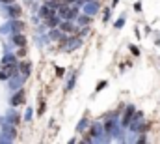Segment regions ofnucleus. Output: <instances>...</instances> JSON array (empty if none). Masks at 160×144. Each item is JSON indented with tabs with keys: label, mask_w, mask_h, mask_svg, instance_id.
<instances>
[{
	"label": "nucleus",
	"mask_w": 160,
	"mask_h": 144,
	"mask_svg": "<svg viewBox=\"0 0 160 144\" xmlns=\"http://www.w3.org/2000/svg\"><path fill=\"white\" fill-rule=\"evenodd\" d=\"M128 49H130V53H132L134 56H140V49H138L136 45H128Z\"/></svg>",
	"instance_id": "20"
},
{
	"label": "nucleus",
	"mask_w": 160,
	"mask_h": 144,
	"mask_svg": "<svg viewBox=\"0 0 160 144\" xmlns=\"http://www.w3.org/2000/svg\"><path fill=\"white\" fill-rule=\"evenodd\" d=\"M123 25H125V17H121V19H118V21H116V25H114V26H116V28H118V30H119V28H123Z\"/></svg>",
	"instance_id": "21"
},
{
	"label": "nucleus",
	"mask_w": 160,
	"mask_h": 144,
	"mask_svg": "<svg viewBox=\"0 0 160 144\" xmlns=\"http://www.w3.org/2000/svg\"><path fill=\"white\" fill-rule=\"evenodd\" d=\"M45 21H47V26H50V28H54V26H58V25H60L58 13H56V15H52V17H48V19H45Z\"/></svg>",
	"instance_id": "9"
},
{
	"label": "nucleus",
	"mask_w": 160,
	"mask_h": 144,
	"mask_svg": "<svg viewBox=\"0 0 160 144\" xmlns=\"http://www.w3.org/2000/svg\"><path fill=\"white\" fill-rule=\"evenodd\" d=\"M30 69H32L30 62H22V64H21V71L24 73V77H28V75H30Z\"/></svg>",
	"instance_id": "13"
},
{
	"label": "nucleus",
	"mask_w": 160,
	"mask_h": 144,
	"mask_svg": "<svg viewBox=\"0 0 160 144\" xmlns=\"http://www.w3.org/2000/svg\"><path fill=\"white\" fill-rule=\"evenodd\" d=\"M91 141H93V137H91V135H86V137L82 139V142H91Z\"/></svg>",
	"instance_id": "27"
},
{
	"label": "nucleus",
	"mask_w": 160,
	"mask_h": 144,
	"mask_svg": "<svg viewBox=\"0 0 160 144\" xmlns=\"http://www.w3.org/2000/svg\"><path fill=\"white\" fill-rule=\"evenodd\" d=\"M56 75H58V77H63V75H65V69H63V68H56Z\"/></svg>",
	"instance_id": "24"
},
{
	"label": "nucleus",
	"mask_w": 160,
	"mask_h": 144,
	"mask_svg": "<svg viewBox=\"0 0 160 144\" xmlns=\"http://www.w3.org/2000/svg\"><path fill=\"white\" fill-rule=\"evenodd\" d=\"M9 75H8V71H0V79H8Z\"/></svg>",
	"instance_id": "30"
},
{
	"label": "nucleus",
	"mask_w": 160,
	"mask_h": 144,
	"mask_svg": "<svg viewBox=\"0 0 160 144\" xmlns=\"http://www.w3.org/2000/svg\"><path fill=\"white\" fill-rule=\"evenodd\" d=\"M52 15H56V9H52L50 6H43V8L39 9L41 19H48V17H52Z\"/></svg>",
	"instance_id": "4"
},
{
	"label": "nucleus",
	"mask_w": 160,
	"mask_h": 144,
	"mask_svg": "<svg viewBox=\"0 0 160 144\" xmlns=\"http://www.w3.org/2000/svg\"><path fill=\"white\" fill-rule=\"evenodd\" d=\"M45 108H47V105H45V101L41 99V101H39V108H38V114H43V112H45Z\"/></svg>",
	"instance_id": "23"
},
{
	"label": "nucleus",
	"mask_w": 160,
	"mask_h": 144,
	"mask_svg": "<svg viewBox=\"0 0 160 144\" xmlns=\"http://www.w3.org/2000/svg\"><path fill=\"white\" fill-rule=\"evenodd\" d=\"M86 2H91V0H86Z\"/></svg>",
	"instance_id": "35"
},
{
	"label": "nucleus",
	"mask_w": 160,
	"mask_h": 144,
	"mask_svg": "<svg viewBox=\"0 0 160 144\" xmlns=\"http://www.w3.org/2000/svg\"><path fill=\"white\" fill-rule=\"evenodd\" d=\"M21 13H22V9H21V6H17L15 2L9 6V15L13 17V19H19L21 17Z\"/></svg>",
	"instance_id": "5"
},
{
	"label": "nucleus",
	"mask_w": 160,
	"mask_h": 144,
	"mask_svg": "<svg viewBox=\"0 0 160 144\" xmlns=\"http://www.w3.org/2000/svg\"><path fill=\"white\" fill-rule=\"evenodd\" d=\"M63 4H65V2H63V0H50V2H48V4H47V6H50V8H52V9H60V8H62V6H63Z\"/></svg>",
	"instance_id": "11"
},
{
	"label": "nucleus",
	"mask_w": 160,
	"mask_h": 144,
	"mask_svg": "<svg viewBox=\"0 0 160 144\" xmlns=\"http://www.w3.org/2000/svg\"><path fill=\"white\" fill-rule=\"evenodd\" d=\"M155 45H157V47H160V37L157 39V41H155Z\"/></svg>",
	"instance_id": "33"
},
{
	"label": "nucleus",
	"mask_w": 160,
	"mask_h": 144,
	"mask_svg": "<svg viewBox=\"0 0 160 144\" xmlns=\"http://www.w3.org/2000/svg\"><path fill=\"white\" fill-rule=\"evenodd\" d=\"M13 28H15V30H22V28H24V23H22V21H15V23H13Z\"/></svg>",
	"instance_id": "19"
},
{
	"label": "nucleus",
	"mask_w": 160,
	"mask_h": 144,
	"mask_svg": "<svg viewBox=\"0 0 160 144\" xmlns=\"http://www.w3.org/2000/svg\"><path fill=\"white\" fill-rule=\"evenodd\" d=\"M63 2H65V4H71V2H75V0H63Z\"/></svg>",
	"instance_id": "34"
},
{
	"label": "nucleus",
	"mask_w": 160,
	"mask_h": 144,
	"mask_svg": "<svg viewBox=\"0 0 160 144\" xmlns=\"http://www.w3.org/2000/svg\"><path fill=\"white\" fill-rule=\"evenodd\" d=\"M4 4H13V2H17V0H2Z\"/></svg>",
	"instance_id": "31"
},
{
	"label": "nucleus",
	"mask_w": 160,
	"mask_h": 144,
	"mask_svg": "<svg viewBox=\"0 0 160 144\" xmlns=\"http://www.w3.org/2000/svg\"><path fill=\"white\" fill-rule=\"evenodd\" d=\"M106 86H108V82H106V80H99V82H97V86H95V92H102Z\"/></svg>",
	"instance_id": "16"
},
{
	"label": "nucleus",
	"mask_w": 160,
	"mask_h": 144,
	"mask_svg": "<svg viewBox=\"0 0 160 144\" xmlns=\"http://www.w3.org/2000/svg\"><path fill=\"white\" fill-rule=\"evenodd\" d=\"M134 9H136V11H142V2H136V4H134Z\"/></svg>",
	"instance_id": "28"
},
{
	"label": "nucleus",
	"mask_w": 160,
	"mask_h": 144,
	"mask_svg": "<svg viewBox=\"0 0 160 144\" xmlns=\"http://www.w3.org/2000/svg\"><path fill=\"white\" fill-rule=\"evenodd\" d=\"M86 124H88V112H86V114H84V118H82V120H80V124L78 125H77V131H84V127H86Z\"/></svg>",
	"instance_id": "14"
},
{
	"label": "nucleus",
	"mask_w": 160,
	"mask_h": 144,
	"mask_svg": "<svg viewBox=\"0 0 160 144\" xmlns=\"http://www.w3.org/2000/svg\"><path fill=\"white\" fill-rule=\"evenodd\" d=\"M24 118H26V120H30V118H32V110H30V108L26 110V114H24Z\"/></svg>",
	"instance_id": "29"
},
{
	"label": "nucleus",
	"mask_w": 160,
	"mask_h": 144,
	"mask_svg": "<svg viewBox=\"0 0 160 144\" xmlns=\"http://www.w3.org/2000/svg\"><path fill=\"white\" fill-rule=\"evenodd\" d=\"M89 135H91V137H97V135H101V125H97V124H95V125L91 127Z\"/></svg>",
	"instance_id": "17"
},
{
	"label": "nucleus",
	"mask_w": 160,
	"mask_h": 144,
	"mask_svg": "<svg viewBox=\"0 0 160 144\" xmlns=\"http://www.w3.org/2000/svg\"><path fill=\"white\" fill-rule=\"evenodd\" d=\"M75 82H77V73L73 71V77L69 79V82H67V88H65V90H67V92H69V90H73V88H75Z\"/></svg>",
	"instance_id": "15"
},
{
	"label": "nucleus",
	"mask_w": 160,
	"mask_h": 144,
	"mask_svg": "<svg viewBox=\"0 0 160 144\" xmlns=\"http://www.w3.org/2000/svg\"><path fill=\"white\" fill-rule=\"evenodd\" d=\"M102 13H104V15H102V21H104V23H108V21H110V8H104V9H102Z\"/></svg>",
	"instance_id": "18"
},
{
	"label": "nucleus",
	"mask_w": 160,
	"mask_h": 144,
	"mask_svg": "<svg viewBox=\"0 0 160 144\" xmlns=\"http://www.w3.org/2000/svg\"><path fill=\"white\" fill-rule=\"evenodd\" d=\"M119 4V0H112V6H118Z\"/></svg>",
	"instance_id": "32"
},
{
	"label": "nucleus",
	"mask_w": 160,
	"mask_h": 144,
	"mask_svg": "<svg viewBox=\"0 0 160 144\" xmlns=\"http://www.w3.org/2000/svg\"><path fill=\"white\" fill-rule=\"evenodd\" d=\"M17 56H26V47H21L19 53H17Z\"/></svg>",
	"instance_id": "25"
},
{
	"label": "nucleus",
	"mask_w": 160,
	"mask_h": 144,
	"mask_svg": "<svg viewBox=\"0 0 160 144\" xmlns=\"http://www.w3.org/2000/svg\"><path fill=\"white\" fill-rule=\"evenodd\" d=\"M97 8H99V4L95 2V0H91V2H86V13H95L97 11Z\"/></svg>",
	"instance_id": "8"
},
{
	"label": "nucleus",
	"mask_w": 160,
	"mask_h": 144,
	"mask_svg": "<svg viewBox=\"0 0 160 144\" xmlns=\"http://www.w3.org/2000/svg\"><path fill=\"white\" fill-rule=\"evenodd\" d=\"M147 129H149V124H142V127H140L138 131H140V133H145Z\"/></svg>",
	"instance_id": "26"
},
{
	"label": "nucleus",
	"mask_w": 160,
	"mask_h": 144,
	"mask_svg": "<svg viewBox=\"0 0 160 144\" xmlns=\"http://www.w3.org/2000/svg\"><path fill=\"white\" fill-rule=\"evenodd\" d=\"M104 131L108 135H116V122L114 120H106L104 122Z\"/></svg>",
	"instance_id": "6"
},
{
	"label": "nucleus",
	"mask_w": 160,
	"mask_h": 144,
	"mask_svg": "<svg viewBox=\"0 0 160 144\" xmlns=\"http://www.w3.org/2000/svg\"><path fill=\"white\" fill-rule=\"evenodd\" d=\"M24 97H26V92H24V90H19V92L11 97V105H13V107L22 105V103H24Z\"/></svg>",
	"instance_id": "3"
},
{
	"label": "nucleus",
	"mask_w": 160,
	"mask_h": 144,
	"mask_svg": "<svg viewBox=\"0 0 160 144\" xmlns=\"http://www.w3.org/2000/svg\"><path fill=\"white\" fill-rule=\"evenodd\" d=\"M11 62H15V56H6V58L2 60V64H4V66H8V64H11Z\"/></svg>",
	"instance_id": "22"
},
{
	"label": "nucleus",
	"mask_w": 160,
	"mask_h": 144,
	"mask_svg": "<svg viewBox=\"0 0 160 144\" xmlns=\"http://www.w3.org/2000/svg\"><path fill=\"white\" fill-rule=\"evenodd\" d=\"M80 26H89L91 25V15H78Z\"/></svg>",
	"instance_id": "10"
},
{
	"label": "nucleus",
	"mask_w": 160,
	"mask_h": 144,
	"mask_svg": "<svg viewBox=\"0 0 160 144\" xmlns=\"http://www.w3.org/2000/svg\"><path fill=\"white\" fill-rule=\"evenodd\" d=\"M60 30L63 34H78V26L73 21H69V19H65L63 23H60Z\"/></svg>",
	"instance_id": "1"
},
{
	"label": "nucleus",
	"mask_w": 160,
	"mask_h": 144,
	"mask_svg": "<svg viewBox=\"0 0 160 144\" xmlns=\"http://www.w3.org/2000/svg\"><path fill=\"white\" fill-rule=\"evenodd\" d=\"M134 114H136V108H134V105H127V110H125V114H123V120H121V124H123V125H128Z\"/></svg>",
	"instance_id": "2"
},
{
	"label": "nucleus",
	"mask_w": 160,
	"mask_h": 144,
	"mask_svg": "<svg viewBox=\"0 0 160 144\" xmlns=\"http://www.w3.org/2000/svg\"><path fill=\"white\" fill-rule=\"evenodd\" d=\"M13 43L17 47H26V36L24 34H15L13 36Z\"/></svg>",
	"instance_id": "7"
},
{
	"label": "nucleus",
	"mask_w": 160,
	"mask_h": 144,
	"mask_svg": "<svg viewBox=\"0 0 160 144\" xmlns=\"http://www.w3.org/2000/svg\"><path fill=\"white\" fill-rule=\"evenodd\" d=\"M50 37H52V39H56V41H62V39H65L62 30H52V32H50Z\"/></svg>",
	"instance_id": "12"
}]
</instances>
